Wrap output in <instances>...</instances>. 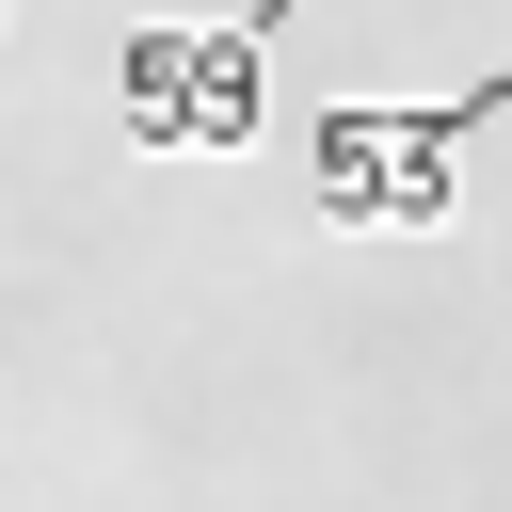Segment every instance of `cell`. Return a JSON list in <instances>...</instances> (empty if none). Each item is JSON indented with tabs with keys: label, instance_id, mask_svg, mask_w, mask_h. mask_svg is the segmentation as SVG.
I'll return each instance as SVG.
<instances>
[{
	"label": "cell",
	"instance_id": "obj_1",
	"mask_svg": "<svg viewBox=\"0 0 512 512\" xmlns=\"http://www.w3.org/2000/svg\"><path fill=\"white\" fill-rule=\"evenodd\" d=\"M512 112V64L448 80V96H368V112H320L304 128V208L352 224V240H416L448 224V176H464V128Z\"/></svg>",
	"mask_w": 512,
	"mask_h": 512
},
{
	"label": "cell",
	"instance_id": "obj_2",
	"mask_svg": "<svg viewBox=\"0 0 512 512\" xmlns=\"http://www.w3.org/2000/svg\"><path fill=\"white\" fill-rule=\"evenodd\" d=\"M288 16H304V0H224L208 32H128V64H112L128 128H144V144H192V160L256 144V128H272V112H256V64H272Z\"/></svg>",
	"mask_w": 512,
	"mask_h": 512
}]
</instances>
